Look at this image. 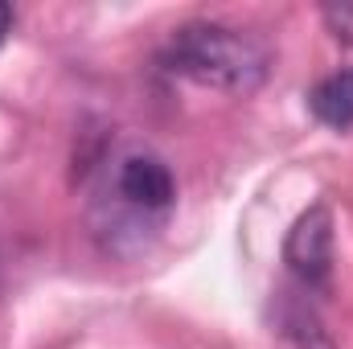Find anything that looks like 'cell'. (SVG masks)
<instances>
[{
    "label": "cell",
    "instance_id": "obj_1",
    "mask_svg": "<svg viewBox=\"0 0 353 349\" xmlns=\"http://www.w3.org/2000/svg\"><path fill=\"white\" fill-rule=\"evenodd\" d=\"M165 62L173 74H185L201 87L251 94L267 79V50L243 29L193 21L169 37Z\"/></svg>",
    "mask_w": 353,
    "mask_h": 349
},
{
    "label": "cell",
    "instance_id": "obj_2",
    "mask_svg": "<svg viewBox=\"0 0 353 349\" xmlns=\"http://www.w3.org/2000/svg\"><path fill=\"white\" fill-rule=\"evenodd\" d=\"M283 259L304 288H329V275H333V218H329L325 206H312L308 214H300V222L288 235Z\"/></svg>",
    "mask_w": 353,
    "mask_h": 349
},
{
    "label": "cell",
    "instance_id": "obj_3",
    "mask_svg": "<svg viewBox=\"0 0 353 349\" xmlns=\"http://www.w3.org/2000/svg\"><path fill=\"white\" fill-rule=\"evenodd\" d=\"M115 193H119L132 210H140V214H165L176 197V181H173L169 165H165L161 157H152V152H132V157H123L119 169H115Z\"/></svg>",
    "mask_w": 353,
    "mask_h": 349
},
{
    "label": "cell",
    "instance_id": "obj_4",
    "mask_svg": "<svg viewBox=\"0 0 353 349\" xmlns=\"http://www.w3.org/2000/svg\"><path fill=\"white\" fill-rule=\"evenodd\" d=\"M308 107L329 128H353V70H337L321 79L308 94Z\"/></svg>",
    "mask_w": 353,
    "mask_h": 349
},
{
    "label": "cell",
    "instance_id": "obj_5",
    "mask_svg": "<svg viewBox=\"0 0 353 349\" xmlns=\"http://www.w3.org/2000/svg\"><path fill=\"white\" fill-rule=\"evenodd\" d=\"M279 329H283L288 341H296V349H333L329 333H325L321 321H316V312H312L308 304L292 300V296L279 300Z\"/></svg>",
    "mask_w": 353,
    "mask_h": 349
},
{
    "label": "cell",
    "instance_id": "obj_6",
    "mask_svg": "<svg viewBox=\"0 0 353 349\" xmlns=\"http://www.w3.org/2000/svg\"><path fill=\"white\" fill-rule=\"evenodd\" d=\"M8 29H12V8L0 4V46H4V37H8Z\"/></svg>",
    "mask_w": 353,
    "mask_h": 349
}]
</instances>
